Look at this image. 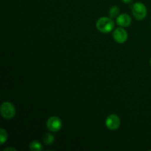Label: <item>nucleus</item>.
Instances as JSON below:
<instances>
[{"label": "nucleus", "mask_w": 151, "mask_h": 151, "mask_svg": "<svg viewBox=\"0 0 151 151\" xmlns=\"http://www.w3.org/2000/svg\"><path fill=\"white\" fill-rule=\"evenodd\" d=\"M97 29L103 33H108L114 27V22L111 18L102 17L97 20L96 24Z\"/></svg>", "instance_id": "1"}, {"label": "nucleus", "mask_w": 151, "mask_h": 151, "mask_svg": "<svg viewBox=\"0 0 151 151\" xmlns=\"http://www.w3.org/2000/svg\"><path fill=\"white\" fill-rule=\"evenodd\" d=\"M131 10L134 18L137 20H142L147 16V7L142 2H137L133 4Z\"/></svg>", "instance_id": "2"}, {"label": "nucleus", "mask_w": 151, "mask_h": 151, "mask_svg": "<svg viewBox=\"0 0 151 151\" xmlns=\"http://www.w3.org/2000/svg\"><path fill=\"white\" fill-rule=\"evenodd\" d=\"M1 114L4 119H12L16 114V109L10 102H4L0 108Z\"/></svg>", "instance_id": "3"}, {"label": "nucleus", "mask_w": 151, "mask_h": 151, "mask_svg": "<svg viewBox=\"0 0 151 151\" xmlns=\"http://www.w3.org/2000/svg\"><path fill=\"white\" fill-rule=\"evenodd\" d=\"M47 128L52 132H58L62 128V121L58 116H51L47 121Z\"/></svg>", "instance_id": "4"}, {"label": "nucleus", "mask_w": 151, "mask_h": 151, "mask_svg": "<svg viewBox=\"0 0 151 151\" xmlns=\"http://www.w3.org/2000/svg\"><path fill=\"white\" fill-rule=\"evenodd\" d=\"M106 125L109 130L114 131L119 128L120 125V119L116 114H111L106 120Z\"/></svg>", "instance_id": "5"}, {"label": "nucleus", "mask_w": 151, "mask_h": 151, "mask_svg": "<svg viewBox=\"0 0 151 151\" xmlns=\"http://www.w3.org/2000/svg\"><path fill=\"white\" fill-rule=\"evenodd\" d=\"M113 38L116 42L122 44L125 43L128 39V33L124 28L118 27L114 31Z\"/></svg>", "instance_id": "6"}, {"label": "nucleus", "mask_w": 151, "mask_h": 151, "mask_svg": "<svg viewBox=\"0 0 151 151\" xmlns=\"http://www.w3.org/2000/svg\"><path fill=\"white\" fill-rule=\"evenodd\" d=\"M116 24L122 27H126L131 24V18L126 13L121 14L116 17Z\"/></svg>", "instance_id": "7"}, {"label": "nucleus", "mask_w": 151, "mask_h": 151, "mask_svg": "<svg viewBox=\"0 0 151 151\" xmlns=\"http://www.w3.org/2000/svg\"><path fill=\"white\" fill-rule=\"evenodd\" d=\"M54 136L52 134H50V133L45 134L43 136V142H44V144L47 145H50L52 144V143L54 142Z\"/></svg>", "instance_id": "8"}, {"label": "nucleus", "mask_w": 151, "mask_h": 151, "mask_svg": "<svg viewBox=\"0 0 151 151\" xmlns=\"http://www.w3.org/2000/svg\"><path fill=\"white\" fill-rule=\"evenodd\" d=\"M29 148L32 151H40L43 150V147L41 146V143L38 141H32L29 145Z\"/></svg>", "instance_id": "9"}, {"label": "nucleus", "mask_w": 151, "mask_h": 151, "mask_svg": "<svg viewBox=\"0 0 151 151\" xmlns=\"http://www.w3.org/2000/svg\"><path fill=\"white\" fill-rule=\"evenodd\" d=\"M119 13V9L116 6L111 7L109 10V16L111 18H116L117 17Z\"/></svg>", "instance_id": "10"}, {"label": "nucleus", "mask_w": 151, "mask_h": 151, "mask_svg": "<svg viewBox=\"0 0 151 151\" xmlns=\"http://www.w3.org/2000/svg\"><path fill=\"white\" fill-rule=\"evenodd\" d=\"M7 133L4 128H1L0 130V144L2 145L7 141Z\"/></svg>", "instance_id": "11"}, {"label": "nucleus", "mask_w": 151, "mask_h": 151, "mask_svg": "<svg viewBox=\"0 0 151 151\" xmlns=\"http://www.w3.org/2000/svg\"><path fill=\"white\" fill-rule=\"evenodd\" d=\"M4 150V151H7V150H16V149L13 148V147H8V148H5Z\"/></svg>", "instance_id": "12"}, {"label": "nucleus", "mask_w": 151, "mask_h": 151, "mask_svg": "<svg viewBox=\"0 0 151 151\" xmlns=\"http://www.w3.org/2000/svg\"><path fill=\"white\" fill-rule=\"evenodd\" d=\"M123 2L125 3H127V4H128V3H131V1H132V0H122Z\"/></svg>", "instance_id": "13"}, {"label": "nucleus", "mask_w": 151, "mask_h": 151, "mask_svg": "<svg viewBox=\"0 0 151 151\" xmlns=\"http://www.w3.org/2000/svg\"><path fill=\"white\" fill-rule=\"evenodd\" d=\"M150 66H151V58H150Z\"/></svg>", "instance_id": "14"}]
</instances>
